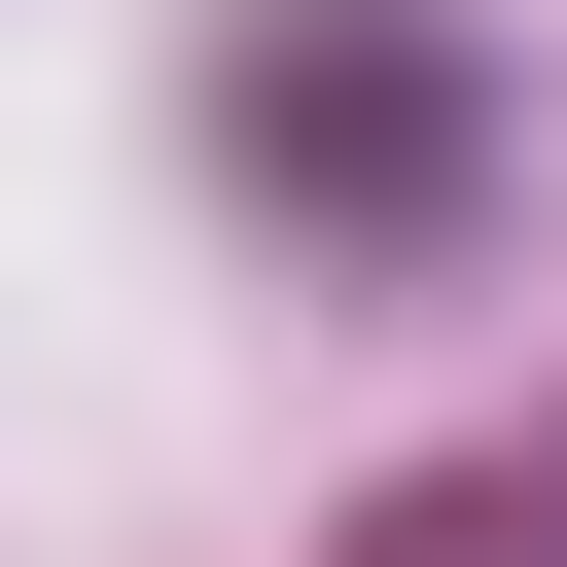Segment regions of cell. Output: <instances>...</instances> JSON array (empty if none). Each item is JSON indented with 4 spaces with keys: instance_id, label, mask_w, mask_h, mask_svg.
Instances as JSON below:
<instances>
[{
    "instance_id": "1",
    "label": "cell",
    "mask_w": 567,
    "mask_h": 567,
    "mask_svg": "<svg viewBox=\"0 0 567 567\" xmlns=\"http://www.w3.org/2000/svg\"><path fill=\"white\" fill-rule=\"evenodd\" d=\"M248 142H284L319 213H425V177H461V71H425V35H248Z\"/></svg>"
},
{
    "instance_id": "2",
    "label": "cell",
    "mask_w": 567,
    "mask_h": 567,
    "mask_svg": "<svg viewBox=\"0 0 567 567\" xmlns=\"http://www.w3.org/2000/svg\"><path fill=\"white\" fill-rule=\"evenodd\" d=\"M354 567H567V461H425V496H390Z\"/></svg>"
}]
</instances>
